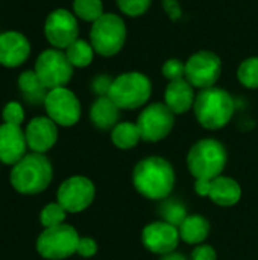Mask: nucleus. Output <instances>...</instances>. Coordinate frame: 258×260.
Returning a JSON list of instances; mask_svg holds the SVG:
<instances>
[{
	"instance_id": "1",
	"label": "nucleus",
	"mask_w": 258,
	"mask_h": 260,
	"mask_svg": "<svg viewBox=\"0 0 258 260\" xmlns=\"http://www.w3.org/2000/svg\"><path fill=\"white\" fill-rule=\"evenodd\" d=\"M134 187L149 200H164L175 184V172L170 163L161 157L141 160L132 174Z\"/></svg>"
},
{
	"instance_id": "2",
	"label": "nucleus",
	"mask_w": 258,
	"mask_h": 260,
	"mask_svg": "<svg viewBox=\"0 0 258 260\" xmlns=\"http://www.w3.org/2000/svg\"><path fill=\"white\" fill-rule=\"evenodd\" d=\"M53 169L50 160L40 152L26 154L11 171L12 187L23 195H35L47 189Z\"/></svg>"
},
{
	"instance_id": "3",
	"label": "nucleus",
	"mask_w": 258,
	"mask_h": 260,
	"mask_svg": "<svg viewBox=\"0 0 258 260\" xmlns=\"http://www.w3.org/2000/svg\"><path fill=\"white\" fill-rule=\"evenodd\" d=\"M193 110L198 122L204 128L220 129L234 114V101L227 90L210 87L196 94Z\"/></svg>"
},
{
	"instance_id": "4",
	"label": "nucleus",
	"mask_w": 258,
	"mask_h": 260,
	"mask_svg": "<svg viewBox=\"0 0 258 260\" xmlns=\"http://www.w3.org/2000/svg\"><path fill=\"white\" fill-rule=\"evenodd\" d=\"M187 165L195 178L214 180L227 165L225 146L214 139L199 140L189 151Z\"/></svg>"
},
{
	"instance_id": "5",
	"label": "nucleus",
	"mask_w": 258,
	"mask_h": 260,
	"mask_svg": "<svg viewBox=\"0 0 258 260\" xmlns=\"http://www.w3.org/2000/svg\"><path fill=\"white\" fill-rule=\"evenodd\" d=\"M152 93L151 79L140 72H128L116 79L108 91V98L122 110H135L148 102Z\"/></svg>"
},
{
	"instance_id": "6",
	"label": "nucleus",
	"mask_w": 258,
	"mask_h": 260,
	"mask_svg": "<svg viewBox=\"0 0 258 260\" xmlns=\"http://www.w3.org/2000/svg\"><path fill=\"white\" fill-rule=\"evenodd\" d=\"M126 41V24L117 14H103L90 30V43L100 56L117 55Z\"/></svg>"
},
{
	"instance_id": "7",
	"label": "nucleus",
	"mask_w": 258,
	"mask_h": 260,
	"mask_svg": "<svg viewBox=\"0 0 258 260\" xmlns=\"http://www.w3.org/2000/svg\"><path fill=\"white\" fill-rule=\"evenodd\" d=\"M73 66L61 49H46L35 59V73L47 90L65 87L73 76Z\"/></svg>"
},
{
	"instance_id": "8",
	"label": "nucleus",
	"mask_w": 258,
	"mask_h": 260,
	"mask_svg": "<svg viewBox=\"0 0 258 260\" xmlns=\"http://www.w3.org/2000/svg\"><path fill=\"white\" fill-rule=\"evenodd\" d=\"M78 232L67 224L44 229L36 239V251L41 257L49 260H62L78 251L79 244Z\"/></svg>"
},
{
	"instance_id": "9",
	"label": "nucleus",
	"mask_w": 258,
	"mask_h": 260,
	"mask_svg": "<svg viewBox=\"0 0 258 260\" xmlns=\"http://www.w3.org/2000/svg\"><path fill=\"white\" fill-rule=\"evenodd\" d=\"M44 35L49 44L55 49L65 50L79 37L78 17L64 8L53 9L44 21Z\"/></svg>"
},
{
	"instance_id": "10",
	"label": "nucleus",
	"mask_w": 258,
	"mask_h": 260,
	"mask_svg": "<svg viewBox=\"0 0 258 260\" xmlns=\"http://www.w3.org/2000/svg\"><path fill=\"white\" fill-rule=\"evenodd\" d=\"M44 108L47 117L61 126H71L81 119V102L67 87L49 90L44 99Z\"/></svg>"
},
{
	"instance_id": "11",
	"label": "nucleus",
	"mask_w": 258,
	"mask_h": 260,
	"mask_svg": "<svg viewBox=\"0 0 258 260\" xmlns=\"http://www.w3.org/2000/svg\"><path fill=\"white\" fill-rule=\"evenodd\" d=\"M222 73L220 58L208 50L193 53L186 62V79L198 88L214 87Z\"/></svg>"
},
{
	"instance_id": "12",
	"label": "nucleus",
	"mask_w": 258,
	"mask_h": 260,
	"mask_svg": "<svg viewBox=\"0 0 258 260\" xmlns=\"http://www.w3.org/2000/svg\"><path fill=\"white\" fill-rule=\"evenodd\" d=\"M175 113L166 104L148 105L138 116L137 126L141 133V139L146 142L163 140L173 128Z\"/></svg>"
},
{
	"instance_id": "13",
	"label": "nucleus",
	"mask_w": 258,
	"mask_h": 260,
	"mask_svg": "<svg viewBox=\"0 0 258 260\" xmlns=\"http://www.w3.org/2000/svg\"><path fill=\"white\" fill-rule=\"evenodd\" d=\"M94 184L87 177H71L65 180L58 189V203L70 213L85 210L94 200Z\"/></svg>"
},
{
	"instance_id": "14",
	"label": "nucleus",
	"mask_w": 258,
	"mask_h": 260,
	"mask_svg": "<svg viewBox=\"0 0 258 260\" xmlns=\"http://www.w3.org/2000/svg\"><path fill=\"white\" fill-rule=\"evenodd\" d=\"M30 41L18 30L0 32V66L15 69L23 66L30 56Z\"/></svg>"
},
{
	"instance_id": "15",
	"label": "nucleus",
	"mask_w": 258,
	"mask_h": 260,
	"mask_svg": "<svg viewBox=\"0 0 258 260\" xmlns=\"http://www.w3.org/2000/svg\"><path fill=\"white\" fill-rule=\"evenodd\" d=\"M144 247L155 254H169L178 247L179 230L169 222H152L144 227L141 235Z\"/></svg>"
},
{
	"instance_id": "16",
	"label": "nucleus",
	"mask_w": 258,
	"mask_h": 260,
	"mask_svg": "<svg viewBox=\"0 0 258 260\" xmlns=\"http://www.w3.org/2000/svg\"><path fill=\"white\" fill-rule=\"evenodd\" d=\"M24 134H26L27 148H30L33 152L44 154L56 143L58 126L50 117L38 116L27 123Z\"/></svg>"
},
{
	"instance_id": "17",
	"label": "nucleus",
	"mask_w": 258,
	"mask_h": 260,
	"mask_svg": "<svg viewBox=\"0 0 258 260\" xmlns=\"http://www.w3.org/2000/svg\"><path fill=\"white\" fill-rule=\"evenodd\" d=\"M26 134L20 125H0V161L5 165H15L26 155Z\"/></svg>"
},
{
	"instance_id": "18",
	"label": "nucleus",
	"mask_w": 258,
	"mask_h": 260,
	"mask_svg": "<svg viewBox=\"0 0 258 260\" xmlns=\"http://www.w3.org/2000/svg\"><path fill=\"white\" fill-rule=\"evenodd\" d=\"M164 99H166V105L175 114H182L195 105L196 96H195L193 85L186 78H182L169 82V85L166 87Z\"/></svg>"
},
{
	"instance_id": "19",
	"label": "nucleus",
	"mask_w": 258,
	"mask_h": 260,
	"mask_svg": "<svg viewBox=\"0 0 258 260\" xmlns=\"http://www.w3.org/2000/svg\"><path fill=\"white\" fill-rule=\"evenodd\" d=\"M120 116V108L108 98L99 96L90 110V119L99 129H109L117 125Z\"/></svg>"
},
{
	"instance_id": "20",
	"label": "nucleus",
	"mask_w": 258,
	"mask_h": 260,
	"mask_svg": "<svg viewBox=\"0 0 258 260\" xmlns=\"http://www.w3.org/2000/svg\"><path fill=\"white\" fill-rule=\"evenodd\" d=\"M208 197L211 198L213 203L224 207H230L239 203L242 197V189L239 183L234 181L233 178L219 175L217 178L211 180V190Z\"/></svg>"
},
{
	"instance_id": "21",
	"label": "nucleus",
	"mask_w": 258,
	"mask_h": 260,
	"mask_svg": "<svg viewBox=\"0 0 258 260\" xmlns=\"http://www.w3.org/2000/svg\"><path fill=\"white\" fill-rule=\"evenodd\" d=\"M179 230V238L187 242V244H199L205 241L210 232V224L205 218L199 215L187 216L182 224L178 227Z\"/></svg>"
},
{
	"instance_id": "22",
	"label": "nucleus",
	"mask_w": 258,
	"mask_h": 260,
	"mask_svg": "<svg viewBox=\"0 0 258 260\" xmlns=\"http://www.w3.org/2000/svg\"><path fill=\"white\" fill-rule=\"evenodd\" d=\"M18 88L24 94V98L32 104H44L47 96V88L41 84L40 78L36 76L35 70H24L18 76Z\"/></svg>"
},
{
	"instance_id": "23",
	"label": "nucleus",
	"mask_w": 258,
	"mask_h": 260,
	"mask_svg": "<svg viewBox=\"0 0 258 260\" xmlns=\"http://www.w3.org/2000/svg\"><path fill=\"white\" fill-rule=\"evenodd\" d=\"M111 140L120 149H131L141 140V133H140L137 123L122 122L113 128Z\"/></svg>"
},
{
	"instance_id": "24",
	"label": "nucleus",
	"mask_w": 258,
	"mask_h": 260,
	"mask_svg": "<svg viewBox=\"0 0 258 260\" xmlns=\"http://www.w3.org/2000/svg\"><path fill=\"white\" fill-rule=\"evenodd\" d=\"M64 52H65L70 64L73 67H79V69L90 66L94 58V49H93L91 43L81 40V38L73 41Z\"/></svg>"
},
{
	"instance_id": "25",
	"label": "nucleus",
	"mask_w": 258,
	"mask_h": 260,
	"mask_svg": "<svg viewBox=\"0 0 258 260\" xmlns=\"http://www.w3.org/2000/svg\"><path fill=\"white\" fill-rule=\"evenodd\" d=\"M73 14L84 21L94 23L105 12L102 0H73Z\"/></svg>"
},
{
	"instance_id": "26",
	"label": "nucleus",
	"mask_w": 258,
	"mask_h": 260,
	"mask_svg": "<svg viewBox=\"0 0 258 260\" xmlns=\"http://www.w3.org/2000/svg\"><path fill=\"white\" fill-rule=\"evenodd\" d=\"M237 78L246 88H258V56H251L239 66Z\"/></svg>"
},
{
	"instance_id": "27",
	"label": "nucleus",
	"mask_w": 258,
	"mask_h": 260,
	"mask_svg": "<svg viewBox=\"0 0 258 260\" xmlns=\"http://www.w3.org/2000/svg\"><path fill=\"white\" fill-rule=\"evenodd\" d=\"M65 213L67 210L59 204V203H52L47 204L40 215V222L44 229H50V227H56L59 224L64 222L65 219Z\"/></svg>"
},
{
	"instance_id": "28",
	"label": "nucleus",
	"mask_w": 258,
	"mask_h": 260,
	"mask_svg": "<svg viewBox=\"0 0 258 260\" xmlns=\"http://www.w3.org/2000/svg\"><path fill=\"white\" fill-rule=\"evenodd\" d=\"M163 216H164L166 222H169L175 227H179L182 224V221L187 218L186 209L179 203H175V201H169L163 206Z\"/></svg>"
},
{
	"instance_id": "29",
	"label": "nucleus",
	"mask_w": 258,
	"mask_h": 260,
	"mask_svg": "<svg viewBox=\"0 0 258 260\" xmlns=\"http://www.w3.org/2000/svg\"><path fill=\"white\" fill-rule=\"evenodd\" d=\"M116 2L119 9L129 17L143 15L152 3V0H116Z\"/></svg>"
},
{
	"instance_id": "30",
	"label": "nucleus",
	"mask_w": 258,
	"mask_h": 260,
	"mask_svg": "<svg viewBox=\"0 0 258 260\" xmlns=\"http://www.w3.org/2000/svg\"><path fill=\"white\" fill-rule=\"evenodd\" d=\"M2 117H3V122H5V123L21 125L23 120H24V110H23V107H21L18 102L11 101V102H8V104L3 107Z\"/></svg>"
},
{
	"instance_id": "31",
	"label": "nucleus",
	"mask_w": 258,
	"mask_h": 260,
	"mask_svg": "<svg viewBox=\"0 0 258 260\" xmlns=\"http://www.w3.org/2000/svg\"><path fill=\"white\" fill-rule=\"evenodd\" d=\"M163 75L169 81L182 79V78H186V64L181 59H178V58L167 59L163 64Z\"/></svg>"
},
{
	"instance_id": "32",
	"label": "nucleus",
	"mask_w": 258,
	"mask_h": 260,
	"mask_svg": "<svg viewBox=\"0 0 258 260\" xmlns=\"http://www.w3.org/2000/svg\"><path fill=\"white\" fill-rule=\"evenodd\" d=\"M79 256L82 257H91L97 253V244L91 238H81L78 244V251Z\"/></svg>"
},
{
	"instance_id": "33",
	"label": "nucleus",
	"mask_w": 258,
	"mask_h": 260,
	"mask_svg": "<svg viewBox=\"0 0 258 260\" xmlns=\"http://www.w3.org/2000/svg\"><path fill=\"white\" fill-rule=\"evenodd\" d=\"M113 84V79H109L108 76L102 75V76H97L94 81H93V91L99 96H108V91H109V87Z\"/></svg>"
},
{
	"instance_id": "34",
	"label": "nucleus",
	"mask_w": 258,
	"mask_h": 260,
	"mask_svg": "<svg viewBox=\"0 0 258 260\" xmlns=\"http://www.w3.org/2000/svg\"><path fill=\"white\" fill-rule=\"evenodd\" d=\"M190 260H216V251L210 245H201L193 250Z\"/></svg>"
},
{
	"instance_id": "35",
	"label": "nucleus",
	"mask_w": 258,
	"mask_h": 260,
	"mask_svg": "<svg viewBox=\"0 0 258 260\" xmlns=\"http://www.w3.org/2000/svg\"><path fill=\"white\" fill-rule=\"evenodd\" d=\"M163 5L172 20H178L181 17V9H179V5L176 0H163Z\"/></svg>"
},
{
	"instance_id": "36",
	"label": "nucleus",
	"mask_w": 258,
	"mask_h": 260,
	"mask_svg": "<svg viewBox=\"0 0 258 260\" xmlns=\"http://www.w3.org/2000/svg\"><path fill=\"white\" fill-rule=\"evenodd\" d=\"M195 190L201 197H208L210 195V190H211V180L196 178V181H195Z\"/></svg>"
},
{
	"instance_id": "37",
	"label": "nucleus",
	"mask_w": 258,
	"mask_h": 260,
	"mask_svg": "<svg viewBox=\"0 0 258 260\" xmlns=\"http://www.w3.org/2000/svg\"><path fill=\"white\" fill-rule=\"evenodd\" d=\"M161 260H187L184 256H181V254H178V253H169V254H166L164 257Z\"/></svg>"
}]
</instances>
